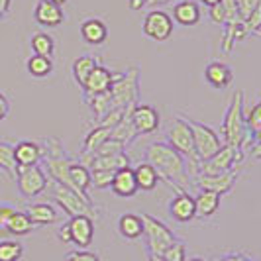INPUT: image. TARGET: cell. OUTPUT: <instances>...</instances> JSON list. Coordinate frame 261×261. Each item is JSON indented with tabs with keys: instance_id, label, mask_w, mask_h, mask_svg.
Listing matches in <instances>:
<instances>
[{
	"instance_id": "cell-1",
	"label": "cell",
	"mask_w": 261,
	"mask_h": 261,
	"mask_svg": "<svg viewBox=\"0 0 261 261\" xmlns=\"http://www.w3.org/2000/svg\"><path fill=\"white\" fill-rule=\"evenodd\" d=\"M145 163H149L157 171L159 177H163L171 185H177L179 189H189L193 181L187 173V163L181 153H177L169 144L155 142L145 149Z\"/></svg>"
},
{
	"instance_id": "cell-2",
	"label": "cell",
	"mask_w": 261,
	"mask_h": 261,
	"mask_svg": "<svg viewBox=\"0 0 261 261\" xmlns=\"http://www.w3.org/2000/svg\"><path fill=\"white\" fill-rule=\"evenodd\" d=\"M165 138H167V144H169L177 153H181V155L185 157L187 173H189V177H191V181H193V175L200 169V161H198V157H196L195 140H193V132H191V126H189L187 118L185 116L175 118V120L171 122V126L167 128ZM196 175H198V173H196Z\"/></svg>"
},
{
	"instance_id": "cell-3",
	"label": "cell",
	"mask_w": 261,
	"mask_h": 261,
	"mask_svg": "<svg viewBox=\"0 0 261 261\" xmlns=\"http://www.w3.org/2000/svg\"><path fill=\"white\" fill-rule=\"evenodd\" d=\"M222 136L226 140V145L232 147H244L248 140V126H246V116H244V94L242 91L234 92L226 116L222 122Z\"/></svg>"
},
{
	"instance_id": "cell-4",
	"label": "cell",
	"mask_w": 261,
	"mask_h": 261,
	"mask_svg": "<svg viewBox=\"0 0 261 261\" xmlns=\"http://www.w3.org/2000/svg\"><path fill=\"white\" fill-rule=\"evenodd\" d=\"M140 91V69L130 67L126 73L114 75V83L110 87V105L112 108H130L138 102Z\"/></svg>"
},
{
	"instance_id": "cell-5",
	"label": "cell",
	"mask_w": 261,
	"mask_h": 261,
	"mask_svg": "<svg viewBox=\"0 0 261 261\" xmlns=\"http://www.w3.org/2000/svg\"><path fill=\"white\" fill-rule=\"evenodd\" d=\"M51 196L57 200V204L65 210L67 214L73 218V216H89V218H96V208L92 206L91 198L83 196L81 193H77L75 189L67 187L61 183H53L51 185Z\"/></svg>"
},
{
	"instance_id": "cell-6",
	"label": "cell",
	"mask_w": 261,
	"mask_h": 261,
	"mask_svg": "<svg viewBox=\"0 0 261 261\" xmlns=\"http://www.w3.org/2000/svg\"><path fill=\"white\" fill-rule=\"evenodd\" d=\"M142 222H144V236L147 242V248L151 255H163L165 249L171 248L177 238L169 228L161 220H157L151 214H142Z\"/></svg>"
},
{
	"instance_id": "cell-7",
	"label": "cell",
	"mask_w": 261,
	"mask_h": 261,
	"mask_svg": "<svg viewBox=\"0 0 261 261\" xmlns=\"http://www.w3.org/2000/svg\"><path fill=\"white\" fill-rule=\"evenodd\" d=\"M185 118H187V116H185ZM187 122H189L191 132H193L195 151H196L198 161H206V159H210V157L214 155V153H216V151L222 147L220 138L216 136V132L212 130V128L204 126V124H200V122L189 120V118H187Z\"/></svg>"
},
{
	"instance_id": "cell-8",
	"label": "cell",
	"mask_w": 261,
	"mask_h": 261,
	"mask_svg": "<svg viewBox=\"0 0 261 261\" xmlns=\"http://www.w3.org/2000/svg\"><path fill=\"white\" fill-rule=\"evenodd\" d=\"M16 185L18 191L24 196L32 198L38 196L45 191L47 187V175L41 165H34V167H20L16 169Z\"/></svg>"
},
{
	"instance_id": "cell-9",
	"label": "cell",
	"mask_w": 261,
	"mask_h": 261,
	"mask_svg": "<svg viewBox=\"0 0 261 261\" xmlns=\"http://www.w3.org/2000/svg\"><path fill=\"white\" fill-rule=\"evenodd\" d=\"M242 149L240 147H232V145H222L214 155L206 159V161H200V169L198 173H204V175H218V173H226V171H232L234 165H238L242 161Z\"/></svg>"
},
{
	"instance_id": "cell-10",
	"label": "cell",
	"mask_w": 261,
	"mask_h": 261,
	"mask_svg": "<svg viewBox=\"0 0 261 261\" xmlns=\"http://www.w3.org/2000/svg\"><path fill=\"white\" fill-rule=\"evenodd\" d=\"M144 36L155 41H165L173 34V18L163 10H151L144 20Z\"/></svg>"
},
{
	"instance_id": "cell-11",
	"label": "cell",
	"mask_w": 261,
	"mask_h": 261,
	"mask_svg": "<svg viewBox=\"0 0 261 261\" xmlns=\"http://www.w3.org/2000/svg\"><path fill=\"white\" fill-rule=\"evenodd\" d=\"M130 120L136 136L153 134L159 128V112L149 105H136L130 112Z\"/></svg>"
},
{
	"instance_id": "cell-12",
	"label": "cell",
	"mask_w": 261,
	"mask_h": 261,
	"mask_svg": "<svg viewBox=\"0 0 261 261\" xmlns=\"http://www.w3.org/2000/svg\"><path fill=\"white\" fill-rule=\"evenodd\" d=\"M236 179H238V171H226V173H218V175H204V173H198L193 183L200 189V191H212L216 195H224L228 193L232 187H234Z\"/></svg>"
},
{
	"instance_id": "cell-13",
	"label": "cell",
	"mask_w": 261,
	"mask_h": 261,
	"mask_svg": "<svg viewBox=\"0 0 261 261\" xmlns=\"http://www.w3.org/2000/svg\"><path fill=\"white\" fill-rule=\"evenodd\" d=\"M173 191H175L177 195H175V198L171 200V204H169L171 216H173L177 222H191L196 216L195 198L189 195L187 191L179 189L177 185H173Z\"/></svg>"
},
{
	"instance_id": "cell-14",
	"label": "cell",
	"mask_w": 261,
	"mask_h": 261,
	"mask_svg": "<svg viewBox=\"0 0 261 261\" xmlns=\"http://www.w3.org/2000/svg\"><path fill=\"white\" fill-rule=\"evenodd\" d=\"M112 83H114V73L110 69H106L105 65H96L85 81L83 91L89 96H100V94H106L110 91Z\"/></svg>"
},
{
	"instance_id": "cell-15",
	"label": "cell",
	"mask_w": 261,
	"mask_h": 261,
	"mask_svg": "<svg viewBox=\"0 0 261 261\" xmlns=\"http://www.w3.org/2000/svg\"><path fill=\"white\" fill-rule=\"evenodd\" d=\"M81 163L89 169H105L114 171V173L124 167H130V159L126 153H116V155H85L83 153Z\"/></svg>"
},
{
	"instance_id": "cell-16",
	"label": "cell",
	"mask_w": 261,
	"mask_h": 261,
	"mask_svg": "<svg viewBox=\"0 0 261 261\" xmlns=\"http://www.w3.org/2000/svg\"><path fill=\"white\" fill-rule=\"evenodd\" d=\"M75 161H71L67 155L63 157H43V171L45 175H49L53 179V183H61L71 187V165Z\"/></svg>"
},
{
	"instance_id": "cell-17",
	"label": "cell",
	"mask_w": 261,
	"mask_h": 261,
	"mask_svg": "<svg viewBox=\"0 0 261 261\" xmlns=\"http://www.w3.org/2000/svg\"><path fill=\"white\" fill-rule=\"evenodd\" d=\"M69 228H71V240L79 248H89L94 238V224L89 216H73L69 218Z\"/></svg>"
},
{
	"instance_id": "cell-18",
	"label": "cell",
	"mask_w": 261,
	"mask_h": 261,
	"mask_svg": "<svg viewBox=\"0 0 261 261\" xmlns=\"http://www.w3.org/2000/svg\"><path fill=\"white\" fill-rule=\"evenodd\" d=\"M34 18L39 26L45 28H55L59 24H63V10L61 6H57L51 0H39L34 8Z\"/></svg>"
},
{
	"instance_id": "cell-19",
	"label": "cell",
	"mask_w": 261,
	"mask_h": 261,
	"mask_svg": "<svg viewBox=\"0 0 261 261\" xmlns=\"http://www.w3.org/2000/svg\"><path fill=\"white\" fill-rule=\"evenodd\" d=\"M204 79H206V83H208L210 87H214V89H226L234 81V71H232V67H228L226 63L212 61L204 69Z\"/></svg>"
},
{
	"instance_id": "cell-20",
	"label": "cell",
	"mask_w": 261,
	"mask_h": 261,
	"mask_svg": "<svg viewBox=\"0 0 261 261\" xmlns=\"http://www.w3.org/2000/svg\"><path fill=\"white\" fill-rule=\"evenodd\" d=\"M43 155V149L41 145L36 144V142H18L14 145V157H16V163L20 167H34V165H39V159Z\"/></svg>"
},
{
	"instance_id": "cell-21",
	"label": "cell",
	"mask_w": 261,
	"mask_h": 261,
	"mask_svg": "<svg viewBox=\"0 0 261 261\" xmlns=\"http://www.w3.org/2000/svg\"><path fill=\"white\" fill-rule=\"evenodd\" d=\"M81 38L89 45H102L108 39V26L98 18H89L81 24Z\"/></svg>"
},
{
	"instance_id": "cell-22",
	"label": "cell",
	"mask_w": 261,
	"mask_h": 261,
	"mask_svg": "<svg viewBox=\"0 0 261 261\" xmlns=\"http://www.w3.org/2000/svg\"><path fill=\"white\" fill-rule=\"evenodd\" d=\"M114 195L122 196V198H128V196H134L140 189H138V183H136V175H134V169L132 167H124L114 173V181H112V187Z\"/></svg>"
},
{
	"instance_id": "cell-23",
	"label": "cell",
	"mask_w": 261,
	"mask_h": 261,
	"mask_svg": "<svg viewBox=\"0 0 261 261\" xmlns=\"http://www.w3.org/2000/svg\"><path fill=\"white\" fill-rule=\"evenodd\" d=\"M200 8L193 0H183L179 4H175L173 8V20L179 22L181 26H195L200 22Z\"/></svg>"
},
{
	"instance_id": "cell-24",
	"label": "cell",
	"mask_w": 261,
	"mask_h": 261,
	"mask_svg": "<svg viewBox=\"0 0 261 261\" xmlns=\"http://www.w3.org/2000/svg\"><path fill=\"white\" fill-rule=\"evenodd\" d=\"M26 214L36 226H49L57 222V212L47 202H34L26 208Z\"/></svg>"
},
{
	"instance_id": "cell-25",
	"label": "cell",
	"mask_w": 261,
	"mask_h": 261,
	"mask_svg": "<svg viewBox=\"0 0 261 261\" xmlns=\"http://www.w3.org/2000/svg\"><path fill=\"white\" fill-rule=\"evenodd\" d=\"M118 232L124 236L126 240H136L140 236H144V222H142V214H122L118 220Z\"/></svg>"
},
{
	"instance_id": "cell-26",
	"label": "cell",
	"mask_w": 261,
	"mask_h": 261,
	"mask_svg": "<svg viewBox=\"0 0 261 261\" xmlns=\"http://www.w3.org/2000/svg\"><path fill=\"white\" fill-rule=\"evenodd\" d=\"M220 206V195L212 193V191H200L198 195L195 196V208H196V216L200 218H208L212 216Z\"/></svg>"
},
{
	"instance_id": "cell-27",
	"label": "cell",
	"mask_w": 261,
	"mask_h": 261,
	"mask_svg": "<svg viewBox=\"0 0 261 261\" xmlns=\"http://www.w3.org/2000/svg\"><path fill=\"white\" fill-rule=\"evenodd\" d=\"M71 189H75L77 193H81L83 196L91 198L89 196V187H91V169L85 167L83 163H73L71 165Z\"/></svg>"
},
{
	"instance_id": "cell-28",
	"label": "cell",
	"mask_w": 261,
	"mask_h": 261,
	"mask_svg": "<svg viewBox=\"0 0 261 261\" xmlns=\"http://www.w3.org/2000/svg\"><path fill=\"white\" fill-rule=\"evenodd\" d=\"M134 175H136V183H138V189L140 191H153L155 189L157 181H159V175L157 171L149 165V163H140L136 169H134Z\"/></svg>"
},
{
	"instance_id": "cell-29",
	"label": "cell",
	"mask_w": 261,
	"mask_h": 261,
	"mask_svg": "<svg viewBox=\"0 0 261 261\" xmlns=\"http://www.w3.org/2000/svg\"><path fill=\"white\" fill-rule=\"evenodd\" d=\"M110 128H105V126H96L94 130H91L85 138V145H83V153L87 155H92L100 149V145L105 144L106 140L110 138Z\"/></svg>"
},
{
	"instance_id": "cell-30",
	"label": "cell",
	"mask_w": 261,
	"mask_h": 261,
	"mask_svg": "<svg viewBox=\"0 0 261 261\" xmlns=\"http://www.w3.org/2000/svg\"><path fill=\"white\" fill-rule=\"evenodd\" d=\"M28 73L34 79H45L53 71L51 57H43V55H32L26 63Z\"/></svg>"
},
{
	"instance_id": "cell-31",
	"label": "cell",
	"mask_w": 261,
	"mask_h": 261,
	"mask_svg": "<svg viewBox=\"0 0 261 261\" xmlns=\"http://www.w3.org/2000/svg\"><path fill=\"white\" fill-rule=\"evenodd\" d=\"M36 228V224L30 220L26 212H14L10 222L6 224V232L12 236H26Z\"/></svg>"
},
{
	"instance_id": "cell-32",
	"label": "cell",
	"mask_w": 261,
	"mask_h": 261,
	"mask_svg": "<svg viewBox=\"0 0 261 261\" xmlns=\"http://www.w3.org/2000/svg\"><path fill=\"white\" fill-rule=\"evenodd\" d=\"M96 65H98V63H96V59H94L92 55H81V57H77V59L73 61V77H75V81H77L81 87L85 85L87 77L91 75V71Z\"/></svg>"
},
{
	"instance_id": "cell-33",
	"label": "cell",
	"mask_w": 261,
	"mask_h": 261,
	"mask_svg": "<svg viewBox=\"0 0 261 261\" xmlns=\"http://www.w3.org/2000/svg\"><path fill=\"white\" fill-rule=\"evenodd\" d=\"M30 45H32V51L34 55H43V57H51L53 49H55V43H53V38L45 32H38L34 34L32 39H30Z\"/></svg>"
},
{
	"instance_id": "cell-34",
	"label": "cell",
	"mask_w": 261,
	"mask_h": 261,
	"mask_svg": "<svg viewBox=\"0 0 261 261\" xmlns=\"http://www.w3.org/2000/svg\"><path fill=\"white\" fill-rule=\"evenodd\" d=\"M130 112L124 116V120H122L118 126L112 128V132H110V140H116V142H120L122 145H128L132 140L136 138V132H134V126H132V120H130Z\"/></svg>"
},
{
	"instance_id": "cell-35",
	"label": "cell",
	"mask_w": 261,
	"mask_h": 261,
	"mask_svg": "<svg viewBox=\"0 0 261 261\" xmlns=\"http://www.w3.org/2000/svg\"><path fill=\"white\" fill-rule=\"evenodd\" d=\"M0 169L4 171L8 177L16 179L18 163H16V157H14V145L8 144V142H0Z\"/></svg>"
},
{
	"instance_id": "cell-36",
	"label": "cell",
	"mask_w": 261,
	"mask_h": 261,
	"mask_svg": "<svg viewBox=\"0 0 261 261\" xmlns=\"http://www.w3.org/2000/svg\"><path fill=\"white\" fill-rule=\"evenodd\" d=\"M24 255V246L16 240H2L0 242V261H18Z\"/></svg>"
},
{
	"instance_id": "cell-37",
	"label": "cell",
	"mask_w": 261,
	"mask_h": 261,
	"mask_svg": "<svg viewBox=\"0 0 261 261\" xmlns=\"http://www.w3.org/2000/svg\"><path fill=\"white\" fill-rule=\"evenodd\" d=\"M114 181V171H105V169H91V187L105 191L110 189Z\"/></svg>"
},
{
	"instance_id": "cell-38",
	"label": "cell",
	"mask_w": 261,
	"mask_h": 261,
	"mask_svg": "<svg viewBox=\"0 0 261 261\" xmlns=\"http://www.w3.org/2000/svg\"><path fill=\"white\" fill-rule=\"evenodd\" d=\"M246 126L253 134H261V102H257V105L251 106L248 110V114H246Z\"/></svg>"
},
{
	"instance_id": "cell-39",
	"label": "cell",
	"mask_w": 261,
	"mask_h": 261,
	"mask_svg": "<svg viewBox=\"0 0 261 261\" xmlns=\"http://www.w3.org/2000/svg\"><path fill=\"white\" fill-rule=\"evenodd\" d=\"M242 26L246 30V34H259L261 30V4L249 14L248 18L242 22Z\"/></svg>"
},
{
	"instance_id": "cell-40",
	"label": "cell",
	"mask_w": 261,
	"mask_h": 261,
	"mask_svg": "<svg viewBox=\"0 0 261 261\" xmlns=\"http://www.w3.org/2000/svg\"><path fill=\"white\" fill-rule=\"evenodd\" d=\"M185 251H187V249H185V244L177 240V242H175L171 248L165 249V253L159 255V257L163 261H187L185 259Z\"/></svg>"
},
{
	"instance_id": "cell-41",
	"label": "cell",
	"mask_w": 261,
	"mask_h": 261,
	"mask_svg": "<svg viewBox=\"0 0 261 261\" xmlns=\"http://www.w3.org/2000/svg\"><path fill=\"white\" fill-rule=\"evenodd\" d=\"M67 155L63 144L57 138H47L45 140V147H43V157H63Z\"/></svg>"
},
{
	"instance_id": "cell-42",
	"label": "cell",
	"mask_w": 261,
	"mask_h": 261,
	"mask_svg": "<svg viewBox=\"0 0 261 261\" xmlns=\"http://www.w3.org/2000/svg\"><path fill=\"white\" fill-rule=\"evenodd\" d=\"M261 4V0H236V6H238V14H240V20L244 22L249 14L253 12L257 6Z\"/></svg>"
},
{
	"instance_id": "cell-43",
	"label": "cell",
	"mask_w": 261,
	"mask_h": 261,
	"mask_svg": "<svg viewBox=\"0 0 261 261\" xmlns=\"http://www.w3.org/2000/svg\"><path fill=\"white\" fill-rule=\"evenodd\" d=\"M210 20L214 22V24H226V10H224L222 2H218V4H214V6H210Z\"/></svg>"
},
{
	"instance_id": "cell-44",
	"label": "cell",
	"mask_w": 261,
	"mask_h": 261,
	"mask_svg": "<svg viewBox=\"0 0 261 261\" xmlns=\"http://www.w3.org/2000/svg\"><path fill=\"white\" fill-rule=\"evenodd\" d=\"M65 261H100L96 253L92 251H71Z\"/></svg>"
},
{
	"instance_id": "cell-45",
	"label": "cell",
	"mask_w": 261,
	"mask_h": 261,
	"mask_svg": "<svg viewBox=\"0 0 261 261\" xmlns=\"http://www.w3.org/2000/svg\"><path fill=\"white\" fill-rule=\"evenodd\" d=\"M14 212H16V210H14L12 206H8V204H2V206H0V230H6V224L10 222Z\"/></svg>"
},
{
	"instance_id": "cell-46",
	"label": "cell",
	"mask_w": 261,
	"mask_h": 261,
	"mask_svg": "<svg viewBox=\"0 0 261 261\" xmlns=\"http://www.w3.org/2000/svg\"><path fill=\"white\" fill-rule=\"evenodd\" d=\"M8 114H10V100L4 92H0V122H4Z\"/></svg>"
},
{
	"instance_id": "cell-47",
	"label": "cell",
	"mask_w": 261,
	"mask_h": 261,
	"mask_svg": "<svg viewBox=\"0 0 261 261\" xmlns=\"http://www.w3.org/2000/svg\"><path fill=\"white\" fill-rule=\"evenodd\" d=\"M57 236H59V240H61L63 244H71V242H73V240H71V228H69V222H65L61 228H59Z\"/></svg>"
},
{
	"instance_id": "cell-48",
	"label": "cell",
	"mask_w": 261,
	"mask_h": 261,
	"mask_svg": "<svg viewBox=\"0 0 261 261\" xmlns=\"http://www.w3.org/2000/svg\"><path fill=\"white\" fill-rule=\"evenodd\" d=\"M10 4H12V0H0V20H4V18L8 16Z\"/></svg>"
},
{
	"instance_id": "cell-49",
	"label": "cell",
	"mask_w": 261,
	"mask_h": 261,
	"mask_svg": "<svg viewBox=\"0 0 261 261\" xmlns=\"http://www.w3.org/2000/svg\"><path fill=\"white\" fill-rule=\"evenodd\" d=\"M144 6H147L145 0H128V8L130 10H142Z\"/></svg>"
},
{
	"instance_id": "cell-50",
	"label": "cell",
	"mask_w": 261,
	"mask_h": 261,
	"mask_svg": "<svg viewBox=\"0 0 261 261\" xmlns=\"http://www.w3.org/2000/svg\"><path fill=\"white\" fill-rule=\"evenodd\" d=\"M216 261H246V257L242 253H228V255H224V257H220V259Z\"/></svg>"
},
{
	"instance_id": "cell-51",
	"label": "cell",
	"mask_w": 261,
	"mask_h": 261,
	"mask_svg": "<svg viewBox=\"0 0 261 261\" xmlns=\"http://www.w3.org/2000/svg\"><path fill=\"white\" fill-rule=\"evenodd\" d=\"M251 155L255 159H261V142H255L253 147H251Z\"/></svg>"
},
{
	"instance_id": "cell-52",
	"label": "cell",
	"mask_w": 261,
	"mask_h": 261,
	"mask_svg": "<svg viewBox=\"0 0 261 261\" xmlns=\"http://www.w3.org/2000/svg\"><path fill=\"white\" fill-rule=\"evenodd\" d=\"M149 6H159V4H167L169 0H145Z\"/></svg>"
},
{
	"instance_id": "cell-53",
	"label": "cell",
	"mask_w": 261,
	"mask_h": 261,
	"mask_svg": "<svg viewBox=\"0 0 261 261\" xmlns=\"http://www.w3.org/2000/svg\"><path fill=\"white\" fill-rule=\"evenodd\" d=\"M200 2H202V4H206V6H214V4H218V2H220V0H200Z\"/></svg>"
},
{
	"instance_id": "cell-54",
	"label": "cell",
	"mask_w": 261,
	"mask_h": 261,
	"mask_svg": "<svg viewBox=\"0 0 261 261\" xmlns=\"http://www.w3.org/2000/svg\"><path fill=\"white\" fill-rule=\"evenodd\" d=\"M149 261H163V259H161L159 255H151V253H149Z\"/></svg>"
},
{
	"instance_id": "cell-55",
	"label": "cell",
	"mask_w": 261,
	"mask_h": 261,
	"mask_svg": "<svg viewBox=\"0 0 261 261\" xmlns=\"http://www.w3.org/2000/svg\"><path fill=\"white\" fill-rule=\"evenodd\" d=\"M51 2H55V4H57V6H63V4H65L67 0H51Z\"/></svg>"
},
{
	"instance_id": "cell-56",
	"label": "cell",
	"mask_w": 261,
	"mask_h": 261,
	"mask_svg": "<svg viewBox=\"0 0 261 261\" xmlns=\"http://www.w3.org/2000/svg\"><path fill=\"white\" fill-rule=\"evenodd\" d=\"M187 261H204V259H200V257H193V259H187Z\"/></svg>"
}]
</instances>
